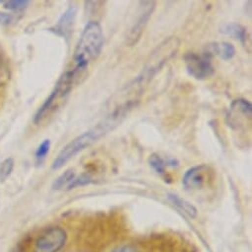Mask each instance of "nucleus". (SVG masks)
<instances>
[{"instance_id":"nucleus-1","label":"nucleus","mask_w":252,"mask_h":252,"mask_svg":"<svg viewBox=\"0 0 252 252\" xmlns=\"http://www.w3.org/2000/svg\"><path fill=\"white\" fill-rule=\"evenodd\" d=\"M137 101H126L117 106L108 116H106L95 127L87 132L79 135L68 143L55 158L52 168L57 170L62 168L76 155L89 148L101 138L106 136L109 132L113 131L123 122V120L129 114V112L137 106Z\"/></svg>"},{"instance_id":"nucleus-2","label":"nucleus","mask_w":252,"mask_h":252,"mask_svg":"<svg viewBox=\"0 0 252 252\" xmlns=\"http://www.w3.org/2000/svg\"><path fill=\"white\" fill-rule=\"evenodd\" d=\"M104 45V34L97 21H89L83 28L73 55V68L82 72L100 55Z\"/></svg>"},{"instance_id":"nucleus-3","label":"nucleus","mask_w":252,"mask_h":252,"mask_svg":"<svg viewBox=\"0 0 252 252\" xmlns=\"http://www.w3.org/2000/svg\"><path fill=\"white\" fill-rule=\"evenodd\" d=\"M180 40L177 37H169L161 42L150 55L143 71L134 82L143 88L145 84L150 82L160 69L176 56L180 48Z\"/></svg>"},{"instance_id":"nucleus-4","label":"nucleus","mask_w":252,"mask_h":252,"mask_svg":"<svg viewBox=\"0 0 252 252\" xmlns=\"http://www.w3.org/2000/svg\"><path fill=\"white\" fill-rule=\"evenodd\" d=\"M212 57L208 53L196 54L187 53L184 56V63L187 72L198 80H204L215 73V67L211 61Z\"/></svg>"},{"instance_id":"nucleus-5","label":"nucleus","mask_w":252,"mask_h":252,"mask_svg":"<svg viewBox=\"0 0 252 252\" xmlns=\"http://www.w3.org/2000/svg\"><path fill=\"white\" fill-rule=\"evenodd\" d=\"M252 116L251 103L245 99L239 98L234 100L225 117V122L228 127L232 130H240L244 128Z\"/></svg>"},{"instance_id":"nucleus-6","label":"nucleus","mask_w":252,"mask_h":252,"mask_svg":"<svg viewBox=\"0 0 252 252\" xmlns=\"http://www.w3.org/2000/svg\"><path fill=\"white\" fill-rule=\"evenodd\" d=\"M66 241V232L60 226L47 229L36 241L34 252H58Z\"/></svg>"},{"instance_id":"nucleus-7","label":"nucleus","mask_w":252,"mask_h":252,"mask_svg":"<svg viewBox=\"0 0 252 252\" xmlns=\"http://www.w3.org/2000/svg\"><path fill=\"white\" fill-rule=\"evenodd\" d=\"M155 9H156V1L141 2V8H140L138 19L136 20L134 25L131 27L127 36V45L132 47L140 41Z\"/></svg>"},{"instance_id":"nucleus-8","label":"nucleus","mask_w":252,"mask_h":252,"mask_svg":"<svg viewBox=\"0 0 252 252\" xmlns=\"http://www.w3.org/2000/svg\"><path fill=\"white\" fill-rule=\"evenodd\" d=\"M209 167L205 164L193 166L183 176V186L186 190L201 189L206 183Z\"/></svg>"},{"instance_id":"nucleus-9","label":"nucleus","mask_w":252,"mask_h":252,"mask_svg":"<svg viewBox=\"0 0 252 252\" xmlns=\"http://www.w3.org/2000/svg\"><path fill=\"white\" fill-rule=\"evenodd\" d=\"M76 13H77V7L75 5H70L65 10V12L61 16L57 24L50 29V31L54 32L58 36L68 38L72 32Z\"/></svg>"},{"instance_id":"nucleus-10","label":"nucleus","mask_w":252,"mask_h":252,"mask_svg":"<svg viewBox=\"0 0 252 252\" xmlns=\"http://www.w3.org/2000/svg\"><path fill=\"white\" fill-rule=\"evenodd\" d=\"M206 53H208L211 57L215 55L223 61H229L235 55V48L233 45L227 42H214L207 46Z\"/></svg>"},{"instance_id":"nucleus-11","label":"nucleus","mask_w":252,"mask_h":252,"mask_svg":"<svg viewBox=\"0 0 252 252\" xmlns=\"http://www.w3.org/2000/svg\"><path fill=\"white\" fill-rule=\"evenodd\" d=\"M220 32L228 35L236 40H238L241 44H245L247 41V31L246 28L237 23H227L222 25L220 28Z\"/></svg>"},{"instance_id":"nucleus-12","label":"nucleus","mask_w":252,"mask_h":252,"mask_svg":"<svg viewBox=\"0 0 252 252\" xmlns=\"http://www.w3.org/2000/svg\"><path fill=\"white\" fill-rule=\"evenodd\" d=\"M168 198L173 203L174 206L179 208L181 211L186 213L191 218H195L197 216V209L188 201L182 199L181 197L175 194H168Z\"/></svg>"},{"instance_id":"nucleus-13","label":"nucleus","mask_w":252,"mask_h":252,"mask_svg":"<svg viewBox=\"0 0 252 252\" xmlns=\"http://www.w3.org/2000/svg\"><path fill=\"white\" fill-rule=\"evenodd\" d=\"M75 178V173L72 169H68L64 171L59 178H57L53 184V188L55 190L63 189L64 186H68L71 181Z\"/></svg>"},{"instance_id":"nucleus-14","label":"nucleus","mask_w":252,"mask_h":252,"mask_svg":"<svg viewBox=\"0 0 252 252\" xmlns=\"http://www.w3.org/2000/svg\"><path fill=\"white\" fill-rule=\"evenodd\" d=\"M149 163L150 165L153 167V169L160 174V175H164L165 174V170H166V162L162 159V158L160 156H158V154H153L150 158H149Z\"/></svg>"},{"instance_id":"nucleus-15","label":"nucleus","mask_w":252,"mask_h":252,"mask_svg":"<svg viewBox=\"0 0 252 252\" xmlns=\"http://www.w3.org/2000/svg\"><path fill=\"white\" fill-rule=\"evenodd\" d=\"M14 168V160L9 158H6L1 164H0V181H4L12 173Z\"/></svg>"},{"instance_id":"nucleus-16","label":"nucleus","mask_w":252,"mask_h":252,"mask_svg":"<svg viewBox=\"0 0 252 252\" xmlns=\"http://www.w3.org/2000/svg\"><path fill=\"white\" fill-rule=\"evenodd\" d=\"M29 1L27 0H13V1H5L3 7L11 11H22L27 8Z\"/></svg>"},{"instance_id":"nucleus-17","label":"nucleus","mask_w":252,"mask_h":252,"mask_svg":"<svg viewBox=\"0 0 252 252\" xmlns=\"http://www.w3.org/2000/svg\"><path fill=\"white\" fill-rule=\"evenodd\" d=\"M50 149H51V141L50 140H45L39 146V148L37 149L36 154H35L38 163H41L46 158V157L48 156V154L50 152Z\"/></svg>"},{"instance_id":"nucleus-18","label":"nucleus","mask_w":252,"mask_h":252,"mask_svg":"<svg viewBox=\"0 0 252 252\" xmlns=\"http://www.w3.org/2000/svg\"><path fill=\"white\" fill-rule=\"evenodd\" d=\"M92 182V178L89 174L87 173H82L80 176L78 177H75L71 183L67 186V190H71L75 187H82V186H85V185H88Z\"/></svg>"},{"instance_id":"nucleus-19","label":"nucleus","mask_w":252,"mask_h":252,"mask_svg":"<svg viewBox=\"0 0 252 252\" xmlns=\"http://www.w3.org/2000/svg\"><path fill=\"white\" fill-rule=\"evenodd\" d=\"M9 76V72H8V68L3 61V59L0 56V83L4 82Z\"/></svg>"},{"instance_id":"nucleus-20","label":"nucleus","mask_w":252,"mask_h":252,"mask_svg":"<svg viewBox=\"0 0 252 252\" xmlns=\"http://www.w3.org/2000/svg\"><path fill=\"white\" fill-rule=\"evenodd\" d=\"M14 16L10 13L0 12V25H9L13 22Z\"/></svg>"},{"instance_id":"nucleus-21","label":"nucleus","mask_w":252,"mask_h":252,"mask_svg":"<svg viewBox=\"0 0 252 252\" xmlns=\"http://www.w3.org/2000/svg\"><path fill=\"white\" fill-rule=\"evenodd\" d=\"M112 252H139L137 249H135L132 246H128V245H124V246H120L115 248Z\"/></svg>"}]
</instances>
